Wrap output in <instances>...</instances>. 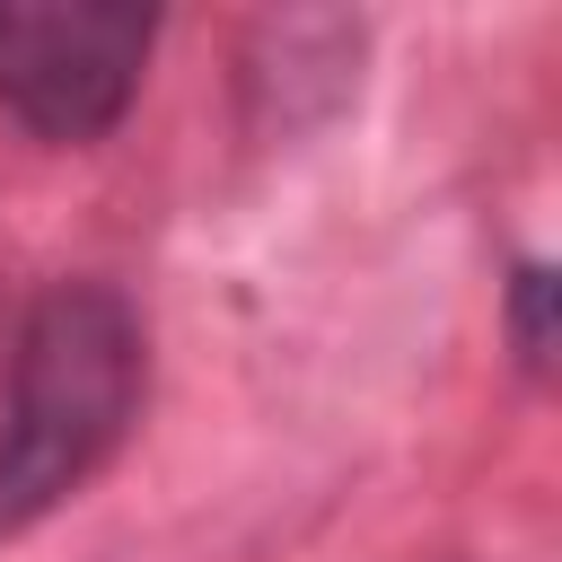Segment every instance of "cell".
<instances>
[{
	"label": "cell",
	"mask_w": 562,
	"mask_h": 562,
	"mask_svg": "<svg viewBox=\"0 0 562 562\" xmlns=\"http://www.w3.org/2000/svg\"><path fill=\"white\" fill-rule=\"evenodd\" d=\"M140 316L105 281H53L9 351L0 404V544L53 518L132 430L140 413Z\"/></svg>",
	"instance_id": "cell-1"
},
{
	"label": "cell",
	"mask_w": 562,
	"mask_h": 562,
	"mask_svg": "<svg viewBox=\"0 0 562 562\" xmlns=\"http://www.w3.org/2000/svg\"><path fill=\"white\" fill-rule=\"evenodd\" d=\"M544 299H553V272L527 263L518 272V351H527V369H553V316H544Z\"/></svg>",
	"instance_id": "cell-3"
},
{
	"label": "cell",
	"mask_w": 562,
	"mask_h": 562,
	"mask_svg": "<svg viewBox=\"0 0 562 562\" xmlns=\"http://www.w3.org/2000/svg\"><path fill=\"white\" fill-rule=\"evenodd\" d=\"M149 44L140 0H0V105L44 140H97L140 97Z\"/></svg>",
	"instance_id": "cell-2"
}]
</instances>
